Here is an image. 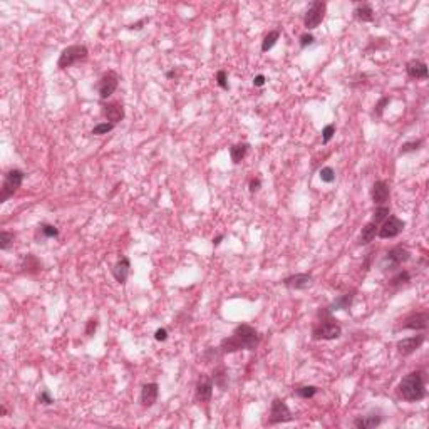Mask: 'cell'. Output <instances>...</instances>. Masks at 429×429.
Instances as JSON below:
<instances>
[{"label": "cell", "mask_w": 429, "mask_h": 429, "mask_svg": "<svg viewBox=\"0 0 429 429\" xmlns=\"http://www.w3.org/2000/svg\"><path fill=\"white\" fill-rule=\"evenodd\" d=\"M155 339H156V341H158V342H164V341H166V339H168V330H166V329H158V330H156V332H155Z\"/></svg>", "instance_id": "obj_44"}, {"label": "cell", "mask_w": 429, "mask_h": 429, "mask_svg": "<svg viewBox=\"0 0 429 429\" xmlns=\"http://www.w3.org/2000/svg\"><path fill=\"white\" fill-rule=\"evenodd\" d=\"M292 419H294V416H292V411H290V407L287 406V402L280 397H275L273 401H272L270 414H269V421H267V424L273 426V424L290 423Z\"/></svg>", "instance_id": "obj_7"}, {"label": "cell", "mask_w": 429, "mask_h": 429, "mask_svg": "<svg viewBox=\"0 0 429 429\" xmlns=\"http://www.w3.org/2000/svg\"><path fill=\"white\" fill-rule=\"evenodd\" d=\"M313 42H315V37H313L312 34H304V36H300V47L302 49H307Z\"/></svg>", "instance_id": "obj_42"}, {"label": "cell", "mask_w": 429, "mask_h": 429, "mask_svg": "<svg viewBox=\"0 0 429 429\" xmlns=\"http://www.w3.org/2000/svg\"><path fill=\"white\" fill-rule=\"evenodd\" d=\"M325 10H327V3L322 2V0H315V2L310 3L309 10L305 12L304 17V25L307 27V31H312V29H317L318 25L322 24L325 17Z\"/></svg>", "instance_id": "obj_8"}, {"label": "cell", "mask_w": 429, "mask_h": 429, "mask_svg": "<svg viewBox=\"0 0 429 429\" xmlns=\"http://www.w3.org/2000/svg\"><path fill=\"white\" fill-rule=\"evenodd\" d=\"M216 84H218L220 87L225 89V91H228L230 89V86H228V76H227V71H218L216 72Z\"/></svg>", "instance_id": "obj_37"}, {"label": "cell", "mask_w": 429, "mask_h": 429, "mask_svg": "<svg viewBox=\"0 0 429 429\" xmlns=\"http://www.w3.org/2000/svg\"><path fill=\"white\" fill-rule=\"evenodd\" d=\"M342 335V327L339 322L324 309L318 310L317 313V324L312 329V339L313 341H335Z\"/></svg>", "instance_id": "obj_3"}, {"label": "cell", "mask_w": 429, "mask_h": 429, "mask_svg": "<svg viewBox=\"0 0 429 429\" xmlns=\"http://www.w3.org/2000/svg\"><path fill=\"white\" fill-rule=\"evenodd\" d=\"M117 86H119V76L116 71H108L101 76L99 82H97V92H99L101 99H108L116 92Z\"/></svg>", "instance_id": "obj_10"}, {"label": "cell", "mask_w": 429, "mask_h": 429, "mask_svg": "<svg viewBox=\"0 0 429 429\" xmlns=\"http://www.w3.org/2000/svg\"><path fill=\"white\" fill-rule=\"evenodd\" d=\"M397 394L407 402H418L426 397V384H424L423 371L409 372L397 386Z\"/></svg>", "instance_id": "obj_2"}, {"label": "cell", "mask_w": 429, "mask_h": 429, "mask_svg": "<svg viewBox=\"0 0 429 429\" xmlns=\"http://www.w3.org/2000/svg\"><path fill=\"white\" fill-rule=\"evenodd\" d=\"M371 196H372V201L376 206H382L389 201L390 198V188L388 185V181L384 180H379L372 185V190H371Z\"/></svg>", "instance_id": "obj_15"}, {"label": "cell", "mask_w": 429, "mask_h": 429, "mask_svg": "<svg viewBox=\"0 0 429 429\" xmlns=\"http://www.w3.org/2000/svg\"><path fill=\"white\" fill-rule=\"evenodd\" d=\"M0 416H7V407L5 406H0Z\"/></svg>", "instance_id": "obj_48"}, {"label": "cell", "mask_w": 429, "mask_h": 429, "mask_svg": "<svg viewBox=\"0 0 429 429\" xmlns=\"http://www.w3.org/2000/svg\"><path fill=\"white\" fill-rule=\"evenodd\" d=\"M411 258V253L406 246L397 245L388 250V253L384 255V258L381 260V270L382 272H392L399 269L402 263H406Z\"/></svg>", "instance_id": "obj_6"}, {"label": "cell", "mask_w": 429, "mask_h": 429, "mask_svg": "<svg viewBox=\"0 0 429 429\" xmlns=\"http://www.w3.org/2000/svg\"><path fill=\"white\" fill-rule=\"evenodd\" d=\"M220 355H222V351L210 347V349H206V352L203 354V359H205V364H210V362H213V360L220 359Z\"/></svg>", "instance_id": "obj_36"}, {"label": "cell", "mask_w": 429, "mask_h": 429, "mask_svg": "<svg viewBox=\"0 0 429 429\" xmlns=\"http://www.w3.org/2000/svg\"><path fill=\"white\" fill-rule=\"evenodd\" d=\"M248 150H250V144L248 143H238V144H233L230 148V158L235 164L241 163L246 155H248Z\"/></svg>", "instance_id": "obj_24"}, {"label": "cell", "mask_w": 429, "mask_h": 429, "mask_svg": "<svg viewBox=\"0 0 429 429\" xmlns=\"http://www.w3.org/2000/svg\"><path fill=\"white\" fill-rule=\"evenodd\" d=\"M97 324H99V322H97V318H89V320H87V324H86V330H84L87 337H92V335H94L96 329H97Z\"/></svg>", "instance_id": "obj_41"}, {"label": "cell", "mask_w": 429, "mask_h": 429, "mask_svg": "<svg viewBox=\"0 0 429 429\" xmlns=\"http://www.w3.org/2000/svg\"><path fill=\"white\" fill-rule=\"evenodd\" d=\"M423 146V139H416V141H407L401 146L399 153L401 155H407V153H413V151H418L419 148Z\"/></svg>", "instance_id": "obj_33"}, {"label": "cell", "mask_w": 429, "mask_h": 429, "mask_svg": "<svg viewBox=\"0 0 429 429\" xmlns=\"http://www.w3.org/2000/svg\"><path fill=\"white\" fill-rule=\"evenodd\" d=\"M334 134H335V124H327L324 129H322V143L327 144L334 138Z\"/></svg>", "instance_id": "obj_38"}, {"label": "cell", "mask_w": 429, "mask_h": 429, "mask_svg": "<svg viewBox=\"0 0 429 429\" xmlns=\"http://www.w3.org/2000/svg\"><path fill=\"white\" fill-rule=\"evenodd\" d=\"M428 322H429V315L428 312H411L399 329L402 330H426L428 329Z\"/></svg>", "instance_id": "obj_12"}, {"label": "cell", "mask_w": 429, "mask_h": 429, "mask_svg": "<svg viewBox=\"0 0 429 429\" xmlns=\"http://www.w3.org/2000/svg\"><path fill=\"white\" fill-rule=\"evenodd\" d=\"M175 76H176V74H175V71H168V72H166V78H168V79H173V78H175Z\"/></svg>", "instance_id": "obj_49"}, {"label": "cell", "mask_w": 429, "mask_h": 429, "mask_svg": "<svg viewBox=\"0 0 429 429\" xmlns=\"http://www.w3.org/2000/svg\"><path fill=\"white\" fill-rule=\"evenodd\" d=\"M407 282H411V273L407 270H401L399 273H396L392 278H390L389 285L390 287H401V285H406Z\"/></svg>", "instance_id": "obj_29"}, {"label": "cell", "mask_w": 429, "mask_h": 429, "mask_svg": "<svg viewBox=\"0 0 429 429\" xmlns=\"http://www.w3.org/2000/svg\"><path fill=\"white\" fill-rule=\"evenodd\" d=\"M278 39H280V31H270L262 42V52H269V50L277 44Z\"/></svg>", "instance_id": "obj_27"}, {"label": "cell", "mask_w": 429, "mask_h": 429, "mask_svg": "<svg viewBox=\"0 0 429 429\" xmlns=\"http://www.w3.org/2000/svg\"><path fill=\"white\" fill-rule=\"evenodd\" d=\"M24 176L25 173L19 168L8 169L5 175H3V183H2V188H0V203H5L8 198L14 196L17 190L20 188V185H22Z\"/></svg>", "instance_id": "obj_5"}, {"label": "cell", "mask_w": 429, "mask_h": 429, "mask_svg": "<svg viewBox=\"0 0 429 429\" xmlns=\"http://www.w3.org/2000/svg\"><path fill=\"white\" fill-rule=\"evenodd\" d=\"M283 287L290 288V290H307L309 287H312L313 277L312 273H295L290 277L282 280Z\"/></svg>", "instance_id": "obj_13"}, {"label": "cell", "mask_w": 429, "mask_h": 429, "mask_svg": "<svg viewBox=\"0 0 429 429\" xmlns=\"http://www.w3.org/2000/svg\"><path fill=\"white\" fill-rule=\"evenodd\" d=\"M89 56V50L86 45L82 44H74V45H69V47H66L61 52V56H59V61H57V67L59 69H69V67H72L74 64L78 62H82L86 61Z\"/></svg>", "instance_id": "obj_4"}, {"label": "cell", "mask_w": 429, "mask_h": 429, "mask_svg": "<svg viewBox=\"0 0 429 429\" xmlns=\"http://www.w3.org/2000/svg\"><path fill=\"white\" fill-rule=\"evenodd\" d=\"M262 342V335L255 327L248 324H240L235 327L230 337H225L220 342L218 349L222 354H235L238 351H255Z\"/></svg>", "instance_id": "obj_1"}, {"label": "cell", "mask_w": 429, "mask_h": 429, "mask_svg": "<svg viewBox=\"0 0 429 429\" xmlns=\"http://www.w3.org/2000/svg\"><path fill=\"white\" fill-rule=\"evenodd\" d=\"M424 341H426V337H424V335H413V337L401 339V341L396 344L399 355H404V357H406V355L414 354V352L424 344Z\"/></svg>", "instance_id": "obj_14"}, {"label": "cell", "mask_w": 429, "mask_h": 429, "mask_svg": "<svg viewBox=\"0 0 429 429\" xmlns=\"http://www.w3.org/2000/svg\"><path fill=\"white\" fill-rule=\"evenodd\" d=\"M223 238H225V235H218V236H216V238H213V245H215V246H218L220 243H222V240H223Z\"/></svg>", "instance_id": "obj_47"}, {"label": "cell", "mask_w": 429, "mask_h": 429, "mask_svg": "<svg viewBox=\"0 0 429 429\" xmlns=\"http://www.w3.org/2000/svg\"><path fill=\"white\" fill-rule=\"evenodd\" d=\"M318 388L317 386H300V388L295 389V394L302 399H312L313 396H317Z\"/></svg>", "instance_id": "obj_30"}, {"label": "cell", "mask_w": 429, "mask_h": 429, "mask_svg": "<svg viewBox=\"0 0 429 429\" xmlns=\"http://www.w3.org/2000/svg\"><path fill=\"white\" fill-rule=\"evenodd\" d=\"M148 20H150V19H143V20H139V22H136V24H133V25H129V29H131V31H139V29H143V25L146 24Z\"/></svg>", "instance_id": "obj_46"}, {"label": "cell", "mask_w": 429, "mask_h": 429, "mask_svg": "<svg viewBox=\"0 0 429 429\" xmlns=\"http://www.w3.org/2000/svg\"><path fill=\"white\" fill-rule=\"evenodd\" d=\"M114 126L116 124H113V122H99V124H96L94 127H92V131H91V134H94V136H103V134H108V133H111V131L114 129Z\"/></svg>", "instance_id": "obj_32"}, {"label": "cell", "mask_w": 429, "mask_h": 429, "mask_svg": "<svg viewBox=\"0 0 429 429\" xmlns=\"http://www.w3.org/2000/svg\"><path fill=\"white\" fill-rule=\"evenodd\" d=\"M263 84H265V76H263V74L255 76V78H253V86L255 87H262Z\"/></svg>", "instance_id": "obj_45"}, {"label": "cell", "mask_w": 429, "mask_h": 429, "mask_svg": "<svg viewBox=\"0 0 429 429\" xmlns=\"http://www.w3.org/2000/svg\"><path fill=\"white\" fill-rule=\"evenodd\" d=\"M37 401H39V404H44V406H50L54 404V397L50 396V392L47 389H44L42 392L37 396Z\"/></svg>", "instance_id": "obj_40"}, {"label": "cell", "mask_w": 429, "mask_h": 429, "mask_svg": "<svg viewBox=\"0 0 429 429\" xmlns=\"http://www.w3.org/2000/svg\"><path fill=\"white\" fill-rule=\"evenodd\" d=\"M39 232L42 233L44 238H57L59 236V228L54 227V225H49V223H42L39 227Z\"/></svg>", "instance_id": "obj_31"}, {"label": "cell", "mask_w": 429, "mask_h": 429, "mask_svg": "<svg viewBox=\"0 0 429 429\" xmlns=\"http://www.w3.org/2000/svg\"><path fill=\"white\" fill-rule=\"evenodd\" d=\"M389 215H390V208H389V206H386V205L377 206L376 210H374V213H372L371 222H372V223H376V225H381L386 218H388Z\"/></svg>", "instance_id": "obj_28"}, {"label": "cell", "mask_w": 429, "mask_h": 429, "mask_svg": "<svg viewBox=\"0 0 429 429\" xmlns=\"http://www.w3.org/2000/svg\"><path fill=\"white\" fill-rule=\"evenodd\" d=\"M129 272H131V260L127 257H121L119 260L116 262V265H114L113 275L117 283L124 285L127 282V277H129Z\"/></svg>", "instance_id": "obj_18"}, {"label": "cell", "mask_w": 429, "mask_h": 429, "mask_svg": "<svg viewBox=\"0 0 429 429\" xmlns=\"http://www.w3.org/2000/svg\"><path fill=\"white\" fill-rule=\"evenodd\" d=\"M42 263L39 262V258L36 257V255L29 253L27 257L24 258V263H22V269L24 272H27V273H37V272L40 270Z\"/></svg>", "instance_id": "obj_26"}, {"label": "cell", "mask_w": 429, "mask_h": 429, "mask_svg": "<svg viewBox=\"0 0 429 429\" xmlns=\"http://www.w3.org/2000/svg\"><path fill=\"white\" fill-rule=\"evenodd\" d=\"M354 17L359 22H372L374 20V10L371 3H357L354 8Z\"/></svg>", "instance_id": "obj_22"}, {"label": "cell", "mask_w": 429, "mask_h": 429, "mask_svg": "<svg viewBox=\"0 0 429 429\" xmlns=\"http://www.w3.org/2000/svg\"><path fill=\"white\" fill-rule=\"evenodd\" d=\"M389 103H390V97H388V96L381 97V101H379V103L376 104V109H374V114H376L377 117H381L382 114H384V109H386V106H389Z\"/></svg>", "instance_id": "obj_39"}, {"label": "cell", "mask_w": 429, "mask_h": 429, "mask_svg": "<svg viewBox=\"0 0 429 429\" xmlns=\"http://www.w3.org/2000/svg\"><path fill=\"white\" fill-rule=\"evenodd\" d=\"M382 424V416L377 414H369V416H360V418L354 419V426L357 429H372Z\"/></svg>", "instance_id": "obj_21"}, {"label": "cell", "mask_w": 429, "mask_h": 429, "mask_svg": "<svg viewBox=\"0 0 429 429\" xmlns=\"http://www.w3.org/2000/svg\"><path fill=\"white\" fill-rule=\"evenodd\" d=\"M406 223L402 222L399 216L396 215H389L384 222L381 223L379 227V232H377V236L382 240H388V238H396L397 235H401L402 230H404Z\"/></svg>", "instance_id": "obj_9"}, {"label": "cell", "mask_w": 429, "mask_h": 429, "mask_svg": "<svg viewBox=\"0 0 429 429\" xmlns=\"http://www.w3.org/2000/svg\"><path fill=\"white\" fill-rule=\"evenodd\" d=\"M158 396H159V386L156 384V382H148L141 389V404L144 407H151L158 401Z\"/></svg>", "instance_id": "obj_19"}, {"label": "cell", "mask_w": 429, "mask_h": 429, "mask_svg": "<svg viewBox=\"0 0 429 429\" xmlns=\"http://www.w3.org/2000/svg\"><path fill=\"white\" fill-rule=\"evenodd\" d=\"M14 238L15 235L12 232L2 230V233H0V250H7L10 243H14Z\"/></svg>", "instance_id": "obj_34"}, {"label": "cell", "mask_w": 429, "mask_h": 429, "mask_svg": "<svg viewBox=\"0 0 429 429\" xmlns=\"http://www.w3.org/2000/svg\"><path fill=\"white\" fill-rule=\"evenodd\" d=\"M103 114L104 117L108 119V122H113V124H117L119 121L124 119V108H122L121 103L114 101V103L106 104L103 108Z\"/></svg>", "instance_id": "obj_17"}, {"label": "cell", "mask_w": 429, "mask_h": 429, "mask_svg": "<svg viewBox=\"0 0 429 429\" xmlns=\"http://www.w3.org/2000/svg\"><path fill=\"white\" fill-rule=\"evenodd\" d=\"M211 379H213V384L218 386L220 389H227L228 386V372L227 369H225V366H218L215 367L213 374H211Z\"/></svg>", "instance_id": "obj_25"}, {"label": "cell", "mask_w": 429, "mask_h": 429, "mask_svg": "<svg viewBox=\"0 0 429 429\" xmlns=\"http://www.w3.org/2000/svg\"><path fill=\"white\" fill-rule=\"evenodd\" d=\"M213 388L215 384H213L211 376L201 374L196 382V389H195V399H196L198 402H208L211 399V396H213Z\"/></svg>", "instance_id": "obj_11"}, {"label": "cell", "mask_w": 429, "mask_h": 429, "mask_svg": "<svg viewBox=\"0 0 429 429\" xmlns=\"http://www.w3.org/2000/svg\"><path fill=\"white\" fill-rule=\"evenodd\" d=\"M355 294H357V290H351V292H347V294L337 297V299L332 300V302L327 305L325 310L329 313L339 312V310H349L352 307V302H354V299H355Z\"/></svg>", "instance_id": "obj_16"}, {"label": "cell", "mask_w": 429, "mask_h": 429, "mask_svg": "<svg viewBox=\"0 0 429 429\" xmlns=\"http://www.w3.org/2000/svg\"><path fill=\"white\" fill-rule=\"evenodd\" d=\"M260 186H262V180H260V178H252V180H250L248 188H250V191H252V193H255V191L260 190Z\"/></svg>", "instance_id": "obj_43"}, {"label": "cell", "mask_w": 429, "mask_h": 429, "mask_svg": "<svg viewBox=\"0 0 429 429\" xmlns=\"http://www.w3.org/2000/svg\"><path fill=\"white\" fill-rule=\"evenodd\" d=\"M406 72L411 79H428V66L423 61H418V59H413V61L407 62L406 66Z\"/></svg>", "instance_id": "obj_20"}, {"label": "cell", "mask_w": 429, "mask_h": 429, "mask_svg": "<svg viewBox=\"0 0 429 429\" xmlns=\"http://www.w3.org/2000/svg\"><path fill=\"white\" fill-rule=\"evenodd\" d=\"M377 232H379V225H376L372 222L366 223V225H364V228H362V232H360L359 243L360 245H369L374 238H376Z\"/></svg>", "instance_id": "obj_23"}, {"label": "cell", "mask_w": 429, "mask_h": 429, "mask_svg": "<svg viewBox=\"0 0 429 429\" xmlns=\"http://www.w3.org/2000/svg\"><path fill=\"white\" fill-rule=\"evenodd\" d=\"M318 176H320V180L324 181V183H334L335 181V171L330 166L322 168L320 173H318Z\"/></svg>", "instance_id": "obj_35"}]
</instances>
